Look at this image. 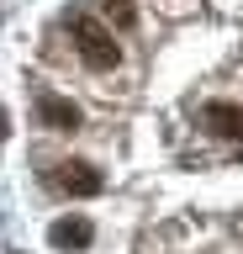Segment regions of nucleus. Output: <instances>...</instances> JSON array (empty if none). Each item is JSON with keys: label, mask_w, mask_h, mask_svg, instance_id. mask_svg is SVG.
<instances>
[{"label": "nucleus", "mask_w": 243, "mask_h": 254, "mask_svg": "<svg viewBox=\"0 0 243 254\" xmlns=\"http://www.w3.org/2000/svg\"><path fill=\"white\" fill-rule=\"evenodd\" d=\"M69 32H74V48H80L85 69H96V74H111V69H116V59H122V48L111 43V32L100 27L96 16L74 11V16H69Z\"/></svg>", "instance_id": "f257e3e1"}, {"label": "nucleus", "mask_w": 243, "mask_h": 254, "mask_svg": "<svg viewBox=\"0 0 243 254\" xmlns=\"http://www.w3.org/2000/svg\"><path fill=\"white\" fill-rule=\"evenodd\" d=\"M37 117H43V127H53V132H80V122H85V111L74 106L69 95H53V90L37 95Z\"/></svg>", "instance_id": "f03ea898"}, {"label": "nucleus", "mask_w": 243, "mask_h": 254, "mask_svg": "<svg viewBox=\"0 0 243 254\" xmlns=\"http://www.w3.org/2000/svg\"><path fill=\"white\" fill-rule=\"evenodd\" d=\"M58 190H69V196H100L106 190V175L96 170V164H85V159H69V164H58Z\"/></svg>", "instance_id": "7ed1b4c3"}, {"label": "nucleus", "mask_w": 243, "mask_h": 254, "mask_svg": "<svg viewBox=\"0 0 243 254\" xmlns=\"http://www.w3.org/2000/svg\"><path fill=\"white\" fill-rule=\"evenodd\" d=\"M201 127L211 138H243V106L238 101H206L201 106Z\"/></svg>", "instance_id": "20e7f679"}, {"label": "nucleus", "mask_w": 243, "mask_h": 254, "mask_svg": "<svg viewBox=\"0 0 243 254\" xmlns=\"http://www.w3.org/2000/svg\"><path fill=\"white\" fill-rule=\"evenodd\" d=\"M90 238H96L90 217H58L48 228V244H53V249H90Z\"/></svg>", "instance_id": "39448f33"}, {"label": "nucleus", "mask_w": 243, "mask_h": 254, "mask_svg": "<svg viewBox=\"0 0 243 254\" xmlns=\"http://www.w3.org/2000/svg\"><path fill=\"white\" fill-rule=\"evenodd\" d=\"M100 11L111 16V21H116V27H122V32H127L132 21H138V11H132V0H100Z\"/></svg>", "instance_id": "423d86ee"}, {"label": "nucleus", "mask_w": 243, "mask_h": 254, "mask_svg": "<svg viewBox=\"0 0 243 254\" xmlns=\"http://www.w3.org/2000/svg\"><path fill=\"white\" fill-rule=\"evenodd\" d=\"M5 132H11V122H5V111H0V138H5Z\"/></svg>", "instance_id": "0eeeda50"}]
</instances>
